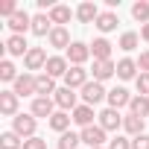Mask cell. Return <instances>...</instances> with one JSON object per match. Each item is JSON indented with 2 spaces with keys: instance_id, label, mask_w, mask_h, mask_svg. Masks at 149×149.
Listing matches in <instances>:
<instances>
[{
  "instance_id": "cell-1",
  "label": "cell",
  "mask_w": 149,
  "mask_h": 149,
  "mask_svg": "<svg viewBox=\"0 0 149 149\" xmlns=\"http://www.w3.org/2000/svg\"><path fill=\"white\" fill-rule=\"evenodd\" d=\"M35 129H38V120H35L32 114H18V117H12V132L21 134L24 140L35 137Z\"/></svg>"
},
{
  "instance_id": "cell-2",
  "label": "cell",
  "mask_w": 149,
  "mask_h": 149,
  "mask_svg": "<svg viewBox=\"0 0 149 149\" xmlns=\"http://www.w3.org/2000/svg\"><path fill=\"white\" fill-rule=\"evenodd\" d=\"M64 58H67L70 64H76V67H85V61L91 58V44H85V41H73V44L64 50Z\"/></svg>"
},
{
  "instance_id": "cell-3",
  "label": "cell",
  "mask_w": 149,
  "mask_h": 149,
  "mask_svg": "<svg viewBox=\"0 0 149 149\" xmlns=\"http://www.w3.org/2000/svg\"><path fill=\"white\" fill-rule=\"evenodd\" d=\"M79 97H82V102H85V105H91V108H94V105H100L102 100H108V91H105V85H102V82H88V85L82 88V94H79Z\"/></svg>"
},
{
  "instance_id": "cell-4",
  "label": "cell",
  "mask_w": 149,
  "mask_h": 149,
  "mask_svg": "<svg viewBox=\"0 0 149 149\" xmlns=\"http://www.w3.org/2000/svg\"><path fill=\"white\" fill-rule=\"evenodd\" d=\"M53 100H56L58 111H70V114H73V108H79V94L73 91V88H58Z\"/></svg>"
},
{
  "instance_id": "cell-5",
  "label": "cell",
  "mask_w": 149,
  "mask_h": 149,
  "mask_svg": "<svg viewBox=\"0 0 149 149\" xmlns=\"http://www.w3.org/2000/svg\"><path fill=\"white\" fill-rule=\"evenodd\" d=\"M12 91L18 97H38V76H32V73H21Z\"/></svg>"
},
{
  "instance_id": "cell-6",
  "label": "cell",
  "mask_w": 149,
  "mask_h": 149,
  "mask_svg": "<svg viewBox=\"0 0 149 149\" xmlns=\"http://www.w3.org/2000/svg\"><path fill=\"white\" fill-rule=\"evenodd\" d=\"M29 114H32L35 120H38V117H47V120H50V117L56 114V100H53V97H35L32 105H29Z\"/></svg>"
},
{
  "instance_id": "cell-7",
  "label": "cell",
  "mask_w": 149,
  "mask_h": 149,
  "mask_svg": "<svg viewBox=\"0 0 149 149\" xmlns=\"http://www.w3.org/2000/svg\"><path fill=\"white\" fill-rule=\"evenodd\" d=\"M88 82H91V79H88V70H85V67H76V64H70L67 76H64V88H73V91H82V88H85Z\"/></svg>"
},
{
  "instance_id": "cell-8",
  "label": "cell",
  "mask_w": 149,
  "mask_h": 149,
  "mask_svg": "<svg viewBox=\"0 0 149 149\" xmlns=\"http://www.w3.org/2000/svg\"><path fill=\"white\" fill-rule=\"evenodd\" d=\"M47 58L50 56H47L44 47H29V53L24 56V67L26 70H44L47 67Z\"/></svg>"
},
{
  "instance_id": "cell-9",
  "label": "cell",
  "mask_w": 149,
  "mask_h": 149,
  "mask_svg": "<svg viewBox=\"0 0 149 149\" xmlns=\"http://www.w3.org/2000/svg\"><path fill=\"white\" fill-rule=\"evenodd\" d=\"M97 126H102L105 132H117V129H123V117H120V111L117 108H102L100 114H97Z\"/></svg>"
},
{
  "instance_id": "cell-10",
  "label": "cell",
  "mask_w": 149,
  "mask_h": 149,
  "mask_svg": "<svg viewBox=\"0 0 149 149\" xmlns=\"http://www.w3.org/2000/svg\"><path fill=\"white\" fill-rule=\"evenodd\" d=\"M67 70H70V61H67L64 56H50V58H47V67H44V73H50L53 79H58V76L64 79V76H67Z\"/></svg>"
},
{
  "instance_id": "cell-11",
  "label": "cell",
  "mask_w": 149,
  "mask_h": 149,
  "mask_svg": "<svg viewBox=\"0 0 149 149\" xmlns=\"http://www.w3.org/2000/svg\"><path fill=\"white\" fill-rule=\"evenodd\" d=\"M18 94L15 91H0V114L3 117H18Z\"/></svg>"
},
{
  "instance_id": "cell-12",
  "label": "cell",
  "mask_w": 149,
  "mask_h": 149,
  "mask_svg": "<svg viewBox=\"0 0 149 149\" xmlns=\"http://www.w3.org/2000/svg\"><path fill=\"white\" fill-rule=\"evenodd\" d=\"M9 29H12V35H24L26 29H32V18H29L24 9H18V12L9 18Z\"/></svg>"
},
{
  "instance_id": "cell-13",
  "label": "cell",
  "mask_w": 149,
  "mask_h": 149,
  "mask_svg": "<svg viewBox=\"0 0 149 149\" xmlns=\"http://www.w3.org/2000/svg\"><path fill=\"white\" fill-rule=\"evenodd\" d=\"M79 134H82V143H88L91 149H97V146L105 143V129H102V126H88V129H82Z\"/></svg>"
},
{
  "instance_id": "cell-14",
  "label": "cell",
  "mask_w": 149,
  "mask_h": 149,
  "mask_svg": "<svg viewBox=\"0 0 149 149\" xmlns=\"http://www.w3.org/2000/svg\"><path fill=\"white\" fill-rule=\"evenodd\" d=\"M97 18H100L97 3L85 0V3H79V6H76V21H79V24H97Z\"/></svg>"
},
{
  "instance_id": "cell-15",
  "label": "cell",
  "mask_w": 149,
  "mask_h": 149,
  "mask_svg": "<svg viewBox=\"0 0 149 149\" xmlns=\"http://www.w3.org/2000/svg\"><path fill=\"white\" fill-rule=\"evenodd\" d=\"M32 35H38V38H50V32H53V21H50V15H44V12H38V15H32V29H29Z\"/></svg>"
},
{
  "instance_id": "cell-16",
  "label": "cell",
  "mask_w": 149,
  "mask_h": 149,
  "mask_svg": "<svg viewBox=\"0 0 149 149\" xmlns=\"http://www.w3.org/2000/svg\"><path fill=\"white\" fill-rule=\"evenodd\" d=\"M47 44H50V47H56V50H67V47L73 44V41H70V32H67V26H53V32H50Z\"/></svg>"
},
{
  "instance_id": "cell-17",
  "label": "cell",
  "mask_w": 149,
  "mask_h": 149,
  "mask_svg": "<svg viewBox=\"0 0 149 149\" xmlns=\"http://www.w3.org/2000/svg\"><path fill=\"white\" fill-rule=\"evenodd\" d=\"M91 58H94V61H111V41H108V38H94V44H91Z\"/></svg>"
},
{
  "instance_id": "cell-18",
  "label": "cell",
  "mask_w": 149,
  "mask_h": 149,
  "mask_svg": "<svg viewBox=\"0 0 149 149\" xmlns=\"http://www.w3.org/2000/svg\"><path fill=\"white\" fill-rule=\"evenodd\" d=\"M94 82H108L111 76H117V64L114 61H94Z\"/></svg>"
},
{
  "instance_id": "cell-19",
  "label": "cell",
  "mask_w": 149,
  "mask_h": 149,
  "mask_svg": "<svg viewBox=\"0 0 149 149\" xmlns=\"http://www.w3.org/2000/svg\"><path fill=\"white\" fill-rule=\"evenodd\" d=\"M70 117H73V123H76L79 129H88V126H94V117H97V114H94V108H91V105H85V102H82L79 108H73V114H70Z\"/></svg>"
},
{
  "instance_id": "cell-20",
  "label": "cell",
  "mask_w": 149,
  "mask_h": 149,
  "mask_svg": "<svg viewBox=\"0 0 149 149\" xmlns=\"http://www.w3.org/2000/svg\"><path fill=\"white\" fill-rule=\"evenodd\" d=\"M129 102H132V94H129L126 88H111V91H108V108H117V111H120V108H126Z\"/></svg>"
},
{
  "instance_id": "cell-21",
  "label": "cell",
  "mask_w": 149,
  "mask_h": 149,
  "mask_svg": "<svg viewBox=\"0 0 149 149\" xmlns=\"http://www.w3.org/2000/svg\"><path fill=\"white\" fill-rule=\"evenodd\" d=\"M117 76L126 79V82H129V79H137V76H140V73H137V61L129 58V56L120 58V61H117Z\"/></svg>"
},
{
  "instance_id": "cell-22",
  "label": "cell",
  "mask_w": 149,
  "mask_h": 149,
  "mask_svg": "<svg viewBox=\"0 0 149 149\" xmlns=\"http://www.w3.org/2000/svg\"><path fill=\"white\" fill-rule=\"evenodd\" d=\"M47 15H50L53 26H64V24H67V21L73 18V15H76V12H70V6H61V3H56V6H53V9L47 12Z\"/></svg>"
},
{
  "instance_id": "cell-23",
  "label": "cell",
  "mask_w": 149,
  "mask_h": 149,
  "mask_svg": "<svg viewBox=\"0 0 149 149\" xmlns=\"http://www.w3.org/2000/svg\"><path fill=\"white\" fill-rule=\"evenodd\" d=\"M117 24H120L117 12H111V9H108V12H100V18H97V24H94V26H97L100 32H114V29H117Z\"/></svg>"
},
{
  "instance_id": "cell-24",
  "label": "cell",
  "mask_w": 149,
  "mask_h": 149,
  "mask_svg": "<svg viewBox=\"0 0 149 149\" xmlns=\"http://www.w3.org/2000/svg\"><path fill=\"white\" fill-rule=\"evenodd\" d=\"M6 53H9V56H26V53H29L26 38H24V35H9V38H6Z\"/></svg>"
},
{
  "instance_id": "cell-25",
  "label": "cell",
  "mask_w": 149,
  "mask_h": 149,
  "mask_svg": "<svg viewBox=\"0 0 149 149\" xmlns=\"http://www.w3.org/2000/svg\"><path fill=\"white\" fill-rule=\"evenodd\" d=\"M70 120H73V117H70L67 111H56V114H53V117L47 120V126H50L53 132L64 134V132H70Z\"/></svg>"
},
{
  "instance_id": "cell-26",
  "label": "cell",
  "mask_w": 149,
  "mask_h": 149,
  "mask_svg": "<svg viewBox=\"0 0 149 149\" xmlns=\"http://www.w3.org/2000/svg\"><path fill=\"white\" fill-rule=\"evenodd\" d=\"M123 132H126L129 137L146 134V132H143V117H137V114H126V117H123Z\"/></svg>"
},
{
  "instance_id": "cell-27",
  "label": "cell",
  "mask_w": 149,
  "mask_h": 149,
  "mask_svg": "<svg viewBox=\"0 0 149 149\" xmlns=\"http://www.w3.org/2000/svg\"><path fill=\"white\" fill-rule=\"evenodd\" d=\"M56 79L50 73H38V97H56Z\"/></svg>"
},
{
  "instance_id": "cell-28",
  "label": "cell",
  "mask_w": 149,
  "mask_h": 149,
  "mask_svg": "<svg viewBox=\"0 0 149 149\" xmlns=\"http://www.w3.org/2000/svg\"><path fill=\"white\" fill-rule=\"evenodd\" d=\"M129 114L149 117V97H140V94H134V97H132V102H129Z\"/></svg>"
},
{
  "instance_id": "cell-29",
  "label": "cell",
  "mask_w": 149,
  "mask_h": 149,
  "mask_svg": "<svg viewBox=\"0 0 149 149\" xmlns=\"http://www.w3.org/2000/svg\"><path fill=\"white\" fill-rule=\"evenodd\" d=\"M0 149H24V137L9 129V132L0 134Z\"/></svg>"
},
{
  "instance_id": "cell-30",
  "label": "cell",
  "mask_w": 149,
  "mask_h": 149,
  "mask_svg": "<svg viewBox=\"0 0 149 149\" xmlns=\"http://www.w3.org/2000/svg\"><path fill=\"white\" fill-rule=\"evenodd\" d=\"M18 76H21V73H18V67L9 61V58H3V61H0V79H3V82H18Z\"/></svg>"
},
{
  "instance_id": "cell-31",
  "label": "cell",
  "mask_w": 149,
  "mask_h": 149,
  "mask_svg": "<svg viewBox=\"0 0 149 149\" xmlns=\"http://www.w3.org/2000/svg\"><path fill=\"white\" fill-rule=\"evenodd\" d=\"M58 149H76L79 143H82V134H76V132H64V134H58Z\"/></svg>"
},
{
  "instance_id": "cell-32",
  "label": "cell",
  "mask_w": 149,
  "mask_h": 149,
  "mask_svg": "<svg viewBox=\"0 0 149 149\" xmlns=\"http://www.w3.org/2000/svg\"><path fill=\"white\" fill-rule=\"evenodd\" d=\"M137 44H140V35H137V32H132V29H129V32H123V35H120V50H123V53L137 50Z\"/></svg>"
},
{
  "instance_id": "cell-33",
  "label": "cell",
  "mask_w": 149,
  "mask_h": 149,
  "mask_svg": "<svg viewBox=\"0 0 149 149\" xmlns=\"http://www.w3.org/2000/svg\"><path fill=\"white\" fill-rule=\"evenodd\" d=\"M132 18L140 21V24H149V3L146 0H137V3L132 6Z\"/></svg>"
},
{
  "instance_id": "cell-34",
  "label": "cell",
  "mask_w": 149,
  "mask_h": 149,
  "mask_svg": "<svg viewBox=\"0 0 149 149\" xmlns=\"http://www.w3.org/2000/svg\"><path fill=\"white\" fill-rule=\"evenodd\" d=\"M15 12H18V3H15V0H0V15H3L6 21H9Z\"/></svg>"
},
{
  "instance_id": "cell-35",
  "label": "cell",
  "mask_w": 149,
  "mask_h": 149,
  "mask_svg": "<svg viewBox=\"0 0 149 149\" xmlns=\"http://www.w3.org/2000/svg\"><path fill=\"white\" fill-rule=\"evenodd\" d=\"M108 149H132V137L117 134V137H111V140H108Z\"/></svg>"
},
{
  "instance_id": "cell-36",
  "label": "cell",
  "mask_w": 149,
  "mask_h": 149,
  "mask_svg": "<svg viewBox=\"0 0 149 149\" xmlns=\"http://www.w3.org/2000/svg\"><path fill=\"white\" fill-rule=\"evenodd\" d=\"M134 85H137V94L140 97H149V73H140V76L134 79Z\"/></svg>"
},
{
  "instance_id": "cell-37",
  "label": "cell",
  "mask_w": 149,
  "mask_h": 149,
  "mask_svg": "<svg viewBox=\"0 0 149 149\" xmlns=\"http://www.w3.org/2000/svg\"><path fill=\"white\" fill-rule=\"evenodd\" d=\"M24 149H47V140L44 137H29V140H24Z\"/></svg>"
},
{
  "instance_id": "cell-38",
  "label": "cell",
  "mask_w": 149,
  "mask_h": 149,
  "mask_svg": "<svg viewBox=\"0 0 149 149\" xmlns=\"http://www.w3.org/2000/svg\"><path fill=\"white\" fill-rule=\"evenodd\" d=\"M132 149H149V134H137V137H132Z\"/></svg>"
},
{
  "instance_id": "cell-39",
  "label": "cell",
  "mask_w": 149,
  "mask_h": 149,
  "mask_svg": "<svg viewBox=\"0 0 149 149\" xmlns=\"http://www.w3.org/2000/svg\"><path fill=\"white\" fill-rule=\"evenodd\" d=\"M137 67H140V73H149V50H146V53H140V58H137Z\"/></svg>"
},
{
  "instance_id": "cell-40",
  "label": "cell",
  "mask_w": 149,
  "mask_h": 149,
  "mask_svg": "<svg viewBox=\"0 0 149 149\" xmlns=\"http://www.w3.org/2000/svg\"><path fill=\"white\" fill-rule=\"evenodd\" d=\"M140 41H149V24L140 26Z\"/></svg>"
},
{
  "instance_id": "cell-41",
  "label": "cell",
  "mask_w": 149,
  "mask_h": 149,
  "mask_svg": "<svg viewBox=\"0 0 149 149\" xmlns=\"http://www.w3.org/2000/svg\"><path fill=\"white\" fill-rule=\"evenodd\" d=\"M97 149H108V146H97Z\"/></svg>"
}]
</instances>
